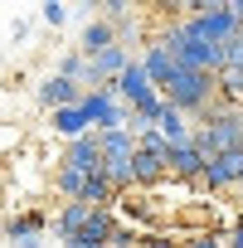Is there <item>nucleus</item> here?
<instances>
[{
	"instance_id": "nucleus-1",
	"label": "nucleus",
	"mask_w": 243,
	"mask_h": 248,
	"mask_svg": "<svg viewBox=\"0 0 243 248\" xmlns=\"http://www.w3.org/2000/svg\"><path fill=\"white\" fill-rule=\"evenodd\" d=\"M161 93L170 97V107H180V112L195 117V122H204V117L219 107V78L195 73V68H175V78H170Z\"/></svg>"
},
{
	"instance_id": "nucleus-2",
	"label": "nucleus",
	"mask_w": 243,
	"mask_h": 248,
	"mask_svg": "<svg viewBox=\"0 0 243 248\" xmlns=\"http://www.w3.org/2000/svg\"><path fill=\"white\" fill-rule=\"evenodd\" d=\"M195 146L209 161L224 156V151H243V107H214L195 127Z\"/></svg>"
},
{
	"instance_id": "nucleus-3",
	"label": "nucleus",
	"mask_w": 243,
	"mask_h": 248,
	"mask_svg": "<svg viewBox=\"0 0 243 248\" xmlns=\"http://www.w3.org/2000/svg\"><path fill=\"white\" fill-rule=\"evenodd\" d=\"M83 112H88V122H92V132H117V127H127V122H132V107L117 97L112 83H107V88H92V93L83 97Z\"/></svg>"
},
{
	"instance_id": "nucleus-4",
	"label": "nucleus",
	"mask_w": 243,
	"mask_h": 248,
	"mask_svg": "<svg viewBox=\"0 0 243 248\" xmlns=\"http://www.w3.org/2000/svg\"><path fill=\"white\" fill-rule=\"evenodd\" d=\"M59 166H73V170H83V175H102V141H97V132H88V137H78V141H68L63 146V156H59Z\"/></svg>"
},
{
	"instance_id": "nucleus-5",
	"label": "nucleus",
	"mask_w": 243,
	"mask_h": 248,
	"mask_svg": "<svg viewBox=\"0 0 243 248\" xmlns=\"http://www.w3.org/2000/svg\"><path fill=\"white\" fill-rule=\"evenodd\" d=\"M199 185L204 190H243V151H224V156H214L209 166H204V175H199Z\"/></svg>"
},
{
	"instance_id": "nucleus-6",
	"label": "nucleus",
	"mask_w": 243,
	"mask_h": 248,
	"mask_svg": "<svg viewBox=\"0 0 243 248\" xmlns=\"http://www.w3.org/2000/svg\"><path fill=\"white\" fill-rule=\"evenodd\" d=\"M112 88H117V97L127 102V107H141L146 97H156V93H161V88L151 83V73H146V63H141V59H132V68L122 73V78H117Z\"/></svg>"
},
{
	"instance_id": "nucleus-7",
	"label": "nucleus",
	"mask_w": 243,
	"mask_h": 248,
	"mask_svg": "<svg viewBox=\"0 0 243 248\" xmlns=\"http://www.w3.org/2000/svg\"><path fill=\"white\" fill-rule=\"evenodd\" d=\"M112 44H122L117 25H112V20H102V15H88V20H83V34H78V54L97 59V54H102V49H112Z\"/></svg>"
},
{
	"instance_id": "nucleus-8",
	"label": "nucleus",
	"mask_w": 243,
	"mask_h": 248,
	"mask_svg": "<svg viewBox=\"0 0 243 248\" xmlns=\"http://www.w3.org/2000/svg\"><path fill=\"white\" fill-rule=\"evenodd\" d=\"M34 97H39V107H49V112H59V107H78V102H83L88 93H83L78 83H68V78H59V73H49V78L39 83V93H34Z\"/></svg>"
},
{
	"instance_id": "nucleus-9",
	"label": "nucleus",
	"mask_w": 243,
	"mask_h": 248,
	"mask_svg": "<svg viewBox=\"0 0 243 248\" xmlns=\"http://www.w3.org/2000/svg\"><path fill=\"white\" fill-rule=\"evenodd\" d=\"M204 166H209V156H204L195 141H180V146H170V175H175V180H195V185H199Z\"/></svg>"
},
{
	"instance_id": "nucleus-10",
	"label": "nucleus",
	"mask_w": 243,
	"mask_h": 248,
	"mask_svg": "<svg viewBox=\"0 0 243 248\" xmlns=\"http://www.w3.org/2000/svg\"><path fill=\"white\" fill-rule=\"evenodd\" d=\"M88 219H92V204H83V200H73V204H59V214H54V238L73 243V238L88 229Z\"/></svg>"
},
{
	"instance_id": "nucleus-11",
	"label": "nucleus",
	"mask_w": 243,
	"mask_h": 248,
	"mask_svg": "<svg viewBox=\"0 0 243 248\" xmlns=\"http://www.w3.org/2000/svg\"><path fill=\"white\" fill-rule=\"evenodd\" d=\"M54 73H59V78H68V83H78L83 93H92V88H97V78H92V59H88V54H78V49H68V54L54 63Z\"/></svg>"
},
{
	"instance_id": "nucleus-12",
	"label": "nucleus",
	"mask_w": 243,
	"mask_h": 248,
	"mask_svg": "<svg viewBox=\"0 0 243 248\" xmlns=\"http://www.w3.org/2000/svg\"><path fill=\"white\" fill-rule=\"evenodd\" d=\"M141 63H146V73H151V83H156V88H166V83L175 78V68H180V63H175V54H170L166 44H156V39L141 49Z\"/></svg>"
},
{
	"instance_id": "nucleus-13",
	"label": "nucleus",
	"mask_w": 243,
	"mask_h": 248,
	"mask_svg": "<svg viewBox=\"0 0 243 248\" xmlns=\"http://www.w3.org/2000/svg\"><path fill=\"white\" fill-rule=\"evenodd\" d=\"M54 132H59L63 141H78V137H88V132H92V122H88L83 102H78V107H59V112H54Z\"/></svg>"
},
{
	"instance_id": "nucleus-14",
	"label": "nucleus",
	"mask_w": 243,
	"mask_h": 248,
	"mask_svg": "<svg viewBox=\"0 0 243 248\" xmlns=\"http://www.w3.org/2000/svg\"><path fill=\"white\" fill-rule=\"evenodd\" d=\"M44 229H49V219H44L39 209H25V214H10V219H5V238H10V243H20V238H39Z\"/></svg>"
},
{
	"instance_id": "nucleus-15",
	"label": "nucleus",
	"mask_w": 243,
	"mask_h": 248,
	"mask_svg": "<svg viewBox=\"0 0 243 248\" xmlns=\"http://www.w3.org/2000/svg\"><path fill=\"white\" fill-rule=\"evenodd\" d=\"M102 141V161H122V156H137V132L132 127H117V132H97Z\"/></svg>"
},
{
	"instance_id": "nucleus-16",
	"label": "nucleus",
	"mask_w": 243,
	"mask_h": 248,
	"mask_svg": "<svg viewBox=\"0 0 243 248\" xmlns=\"http://www.w3.org/2000/svg\"><path fill=\"white\" fill-rule=\"evenodd\" d=\"M132 166H137V185H156L170 175V156H156V151H137Z\"/></svg>"
},
{
	"instance_id": "nucleus-17",
	"label": "nucleus",
	"mask_w": 243,
	"mask_h": 248,
	"mask_svg": "<svg viewBox=\"0 0 243 248\" xmlns=\"http://www.w3.org/2000/svg\"><path fill=\"white\" fill-rule=\"evenodd\" d=\"M83 190H88V175H83V170H73V166H59V170H54V195H59V204L83 200Z\"/></svg>"
},
{
	"instance_id": "nucleus-18",
	"label": "nucleus",
	"mask_w": 243,
	"mask_h": 248,
	"mask_svg": "<svg viewBox=\"0 0 243 248\" xmlns=\"http://www.w3.org/2000/svg\"><path fill=\"white\" fill-rule=\"evenodd\" d=\"M102 175L112 180V190H117V195H127V190L137 185V166H132V156H122V161H107V166H102Z\"/></svg>"
},
{
	"instance_id": "nucleus-19",
	"label": "nucleus",
	"mask_w": 243,
	"mask_h": 248,
	"mask_svg": "<svg viewBox=\"0 0 243 248\" xmlns=\"http://www.w3.org/2000/svg\"><path fill=\"white\" fill-rule=\"evenodd\" d=\"M137 151H156V156H170V141H166V132H161V127H151V132H141V137H137Z\"/></svg>"
},
{
	"instance_id": "nucleus-20",
	"label": "nucleus",
	"mask_w": 243,
	"mask_h": 248,
	"mask_svg": "<svg viewBox=\"0 0 243 248\" xmlns=\"http://www.w3.org/2000/svg\"><path fill=\"white\" fill-rule=\"evenodd\" d=\"M68 15H73V10L63 5V0H44V5H39V20H44L49 30H59V25H63Z\"/></svg>"
},
{
	"instance_id": "nucleus-21",
	"label": "nucleus",
	"mask_w": 243,
	"mask_h": 248,
	"mask_svg": "<svg viewBox=\"0 0 243 248\" xmlns=\"http://www.w3.org/2000/svg\"><path fill=\"white\" fill-rule=\"evenodd\" d=\"M127 15H132V5H127V0H102V20H112L117 30H122V25H132Z\"/></svg>"
},
{
	"instance_id": "nucleus-22",
	"label": "nucleus",
	"mask_w": 243,
	"mask_h": 248,
	"mask_svg": "<svg viewBox=\"0 0 243 248\" xmlns=\"http://www.w3.org/2000/svg\"><path fill=\"white\" fill-rule=\"evenodd\" d=\"M180 248H228L224 243V233H214V229H204V233H190Z\"/></svg>"
},
{
	"instance_id": "nucleus-23",
	"label": "nucleus",
	"mask_w": 243,
	"mask_h": 248,
	"mask_svg": "<svg viewBox=\"0 0 243 248\" xmlns=\"http://www.w3.org/2000/svg\"><path fill=\"white\" fill-rule=\"evenodd\" d=\"M224 68H243V34L224 44Z\"/></svg>"
},
{
	"instance_id": "nucleus-24",
	"label": "nucleus",
	"mask_w": 243,
	"mask_h": 248,
	"mask_svg": "<svg viewBox=\"0 0 243 248\" xmlns=\"http://www.w3.org/2000/svg\"><path fill=\"white\" fill-rule=\"evenodd\" d=\"M224 243H228V248H243V214H238V219L228 224V233H224Z\"/></svg>"
},
{
	"instance_id": "nucleus-25",
	"label": "nucleus",
	"mask_w": 243,
	"mask_h": 248,
	"mask_svg": "<svg viewBox=\"0 0 243 248\" xmlns=\"http://www.w3.org/2000/svg\"><path fill=\"white\" fill-rule=\"evenodd\" d=\"M141 248H180V243L166 238V233H151V238H141Z\"/></svg>"
},
{
	"instance_id": "nucleus-26",
	"label": "nucleus",
	"mask_w": 243,
	"mask_h": 248,
	"mask_svg": "<svg viewBox=\"0 0 243 248\" xmlns=\"http://www.w3.org/2000/svg\"><path fill=\"white\" fill-rule=\"evenodd\" d=\"M15 248H44V233H39V238H20Z\"/></svg>"
},
{
	"instance_id": "nucleus-27",
	"label": "nucleus",
	"mask_w": 243,
	"mask_h": 248,
	"mask_svg": "<svg viewBox=\"0 0 243 248\" xmlns=\"http://www.w3.org/2000/svg\"><path fill=\"white\" fill-rule=\"evenodd\" d=\"M233 15H238V20H243V0H233Z\"/></svg>"
},
{
	"instance_id": "nucleus-28",
	"label": "nucleus",
	"mask_w": 243,
	"mask_h": 248,
	"mask_svg": "<svg viewBox=\"0 0 243 248\" xmlns=\"http://www.w3.org/2000/svg\"><path fill=\"white\" fill-rule=\"evenodd\" d=\"M238 195H243V190H238ZM238 204H243V200H238Z\"/></svg>"
}]
</instances>
